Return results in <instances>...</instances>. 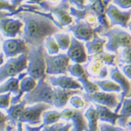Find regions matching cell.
I'll return each instance as SVG.
<instances>
[{
	"label": "cell",
	"instance_id": "cell-1",
	"mask_svg": "<svg viewBox=\"0 0 131 131\" xmlns=\"http://www.w3.org/2000/svg\"><path fill=\"white\" fill-rule=\"evenodd\" d=\"M24 23V32L22 36L25 42L33 47L44 45L46 39L60 32L50 19L38 14L23 11L16 15Z\"/></svg>",
	"mask_w": 131,
	"mask_h": 131
},
{
	"label": "cell",
	"instance_id": "cell-2",
	"mask_svg": "<svg viewBox=\"0 0 131 131\" xmlns=\"http://www.w3.org/2000/svg\"><path fill=\"white\" fill-rule=\"evenodd\" d=\"M44 45L38 47L31 46L27 53L28 64L27 72L36 81L46 79V64L45 60Z\"/></svg>",
	"mask_w": 131,
	"mask_h": 131
},
{
	"label": "cell",
	"instance_id": "cell-3",
	"mask_svg": "<svg viewBox=\"0 0 131 131\" xmlns=\"http://www.w3.org/2000/svg\"><path fill=\"white\" fill-rule=\"evenodd\" d=\"M23 100L27 102V104L43 102L53 105V88L46 82L45 79H40L38 81L37 85L32 91L25 95Z\"/></svg>",
	"mask_w": 131,
	"mask_h": 131
},
{
	"label": "cell",
	"instance_id": "cell-4",
	"mask_svg": "<svg viewBox=\"0 0 131 131\" xmlns=\"http://www.w3.org/2000/svg\"><path fill=\"white\" fill-rule=\"evenodd\" d=\"M101 36L108 39L105 48L110 52L118 53L119 48H131V36L126 31L118 27L110 29L101 34Z\"/></svg>",
	"mask_w": 131,
	"mask_h": 131
},
{
	"label": "cell",
	"instance_id": "cell-5",
	"mask_svg": "<svg viewBox=\"0 0 131 131\" xmlns=\"http://www.w3.org/2000/svg\"><path fill=\"white\" fill-rule=\"evenodd\" d=\"M27 54H22L16 58H11L5 64L0 67V83L6 79L14 77L27 69Z\"/></svg>",
	"mask_w": 131,
	"mask_h": 131
},
{
	"label": "cell",
	"instance_id": "cell-6",
	"mask_svg": "<svg viewBox=\"0 0 131 131\" xmlns=\"http://www.w3.org/2000/svg\"><path fill=\"white\" fill-rule=\"evenodd\" d=\"M42 9L53 14L58 19V22L62 26H67L72 23V18L69 14L70 10V0H61L56 6L51 4L48 2L43 1L39 4Z\"/></svg>",
	"mask_w": 131,
	"mask_h": 131
},
{
	"label": "cell",
	"instance_id": "cell-7",
	"mask_svg": "<svg viewBox=\"0 0 131 131\" xmlns=\"http://www.w3.org/2000/svg\"><path fill=\"white\" fill-rule=\"evenodd\" d=\"M45 60L46 74L67 75V68L70 65V61L67 54L60 53L56 56H51L45 52Z\"/></svg>",
	"mask_w": 131,
	"mask_h": 131
},
{
	"label": "cell",
	"instance_id": "cell-8",
	"mask_svg": "<svg viewBox=\"0 0 131 131\" xmlns=\"http://www.w3.org/2000/svg\"><path fill=\"white\" fill-rule=\"evenodd\" d=\"M69 30L72 32L74 37L78 40L90 41L93 39L96 34H102L105 32L103 27L99 25L95 28L87 23L85 20H75V24L70 26Z\"/></svg>",
	"mask_w": 131,
	"mask_h": 131
},
{
	"label": "cell",
	"instance_id": "cell-9",
	"mask_svg": "<svg viewBox=\"0 0 131 131\" xmlns=\"http://www.w3.org/2000/svg\"><path fill=\"white\" fill-rule=\"evenodd\" d=\"M51 108V105L46 103H37L30 107H26L19 119V122L27 123L31 126H38L41 123L43 112Z\"/></svg>",
	"mask_w": 131,
	"mask_h": 131
},
{
	"label": "cell",
	"instance_id": "cell-10",
	"mask_svg": "<svg viewBox=\"0 0 131 131\" xmlns=\"http://www.w3.org/2000/svg\"><path fill=\"white\" fill-rule=\"evenodd\" d=\"M83 99L88 102H93L102 106L111 109H116L119 103L120 99L116 93H106V92H97L93 94L82 93Z\"/></svg>",
	"mask_w": 131,
	"mask_h": 131
},
{
	"label": "cell",
	"instance_id": "cell-11",
	"mask_svg": "<svg viewBox=\"0 0 131 131\" xmlns=\"http://www.w3.org/2000/svg\"><path fill=\"white\" fill-rule=\"evenodd\" d=\"M110 75H111L112 79L116 83H117L121 86V91H122L119 103L114 110V112L118 114V112H120L121 107H122L123 100L126 98L131 97V82L129 81L126 76L121 72L120 70L116 67L111 69Z\"/></svg>",
	"mask_w": 131,
	"mask_h": 131
},
{
	"label": "cell",
	"instance_id": "cell-12",
	"mask_svg": "<svg viewBox=\"0 0 131 131\" xmlns=\"http://www.w3.org/2000/svg\"><path fill=\"white\" fill-rule=\"evenodd\" d=\"M60 117L66 121H72L71 131H88V123L83 110L65 109L60 112Z\"/></svg>",
	"mask_w": 131,
	"mask_h": 131
},
{
	"label": "cell",
	"instance_id": "cell-13",
	"mask_svg": "<svg viewBox=\"0 0 131 131\" xmlns=\"http://www.w3.org/2000/svg\"><path fill=\"white\" fill-rule=\"evenodd\" d=\"M106 15L110 18V27L120 25L123 28H128L131 18V9L121 11L114 4H110L106 11Z\"/></svg>",
	"mask_w": 131,
	"mask_h": 131
},
{
	"label": "cell",
	"instance_id": "cell-14",
	"mask_svg": "<svg viewBox=\"0 0 131 131\" xmlns=\"http://www.w3.org/2000/svg\"><path fill=\"white\" fill-rule=\"evenodd\" d=\"M3 51L6 58H16L18 55L27 54L29 48L23 39H11L3 43Z\"/></svg>",
	"mask_w": 131,
	"mask_h": 131
},
{
	"label": "cell",
	"instance_id": "cell-15",
	"mask_svg": "<svg viewBox=\"0 0 131 131\" xmlns=\"http://www.w3.org/2000/svg\"><path fill=\"white\" fill-rule=\"evenodd\" d=\"M67 55L72 61L78 64L84 63L88 60L83 43L73 37H71V43Z\"/></svg>",
	"mask_w": 131,
	"mask_h": 131
},
{
	"label": "cell",
	"instance_id": "cell-16",
	"mask_svg": "<svg viewBox=\"0 0 131 131\" xmlns=\"http://www.w3.org/2000/svg\"><path fill=\"white\" fill-rule=\"evenodd\" d=\"M23 23L19 19L6 18L0 20V32L7 37L14 39L18 35H21Z\"/></svg>",
	"mask_w": 131,
	"mask_h": 131
},
{
	"label": "cell",
	"instance_id": "cell-17",
	"mask_svg": "<svg viewBox=\"0 0 131 131\" xmlns=\"http://www.w3.org/2000/svg\"><path fill=\"white\" fill-rule=\"evenodd\" d=\"M54 101L53 105L58 109H62L65 107L68 100L74 95H82L81 90H67L60 88H54Z\"/></svg>",
	"mask_w": 131,
	"mask_h": 131
},
{
	"label": "cell",
	"instance_id": "cell-18",
	"mask_svg": "<svg viewBox=\"0 0 131 131\" xmlns=\"http://www.w3.org/2000/svg\"><path fill=\"white\" fill-rule=\"evenodd\" d=\"M48 79L52 86H57L62 89H67V90L80 89L81 91L83 89V86L78 81H75L72 77H67V75L59 76L58 77L52 76V77H49Z\"/></svg>",
	"mask_w": 131,
	"mask_h": 131
},
{
	"label": "cell",
	"instance_id": "cell-19",
	"mask_svg": "<svg viewBox=\"0 0 131 131\" xmlns=\"http://www.w3.org/2000/svg\"><path fill=\"white\" fill-rule=\"evenodd\" d=\"M27 104V102L23 99L21 102L15 105H11L8 110H6L7 117L9 124L11 126L16 127L17 124L19 122V119L23 114L25 109V106Z\"/></svg>",
	"mask_w": 131,
	"mask_h": 131
},
{
	"label": "cell",
	"instance_id": "cell-20",
	"mask_svg": "<svg viewBox=\"0 0 131 131\" xmlns=\"http://www.w3.org/2000/svg\"><path fill=\"white\" fill-rule=\"evenodd\" d=\"M94 104L97 112L99 120L110 123L112 126H115L117 123L118 119L121 117L120 114L111 111L110 108L105 106H102L97 103H94Z\"/></svg>",
	"mask_w": 131,
	"mask_h": 131
},
{
	"label": "cell",
	"instance_id": "cell-21",
	"mask_svg": "<svg viewBox=\"0 0 131 131\" xmlns=\"http://www.w3.org/2000/svg\"><path fill=\"white\" fill-rule=\"evenodd\" d=\"M106 43V38H100L97 34L95 35L93 39L86 43L88 53L94 56L102 53L104 52V46Z\"/></svg>",
	"mask_w": 131,
	"mask_h": 131
},
{
	"label": "cell",
	"instance_id": "cell-22",
	"mask_svg": "<svg viewBox=\"0 0 131 131\" xmlns=\"http://www.w3.org/2000/svg\"><path fill=\"white\" fill-rule=\"evenodd\" d=\"M121 117L118 119L117 124L121 128H126L127 123L131 118V97L123 100L120 110Z\"/></svg>",
	"mask_w": 131,
	"mask_h": 131
},
{
	"label": "cell",
	"instance_id": "cell-23",
	"mask_svg": "<svg viewBox=\"0 0 131 131\" xmlns=\"http://www.w3.org/2000/svg\"><path fill=\"white\" fill-rule=\"evenodd\" d=\"M20 81L18 78H10L5 83L0 86V94L12 93L16 95L20 91Z\"/></svg>",
	"mask_w": 131,
	"mask_h": 131
},
{
	"label": "cell",
	"instance_id": "cell-24",
	"mask_svg": "<svg viewBox=\"0 0 131 131\" xmlns=\"http://www.w3.org/2000/svg\"><path fill=\"white\" fill-rule=\"evenodd\" d=\"M85 117L88 121V131H98V123L99 120L97 112L93 106H91L85 113Z\"/></svg>",
	"mask_w": 131,
	"mask_h": 131
},
{
	"label": "cell",
	"instance_id": "cell-25",
	"mask_svg": "<svg viewBox=\"0 0 131 131\" xmlns=\"http://www.w3.org/2000/svg\"><path fill=\"white\" fill-rule=\"evenodd\" d=\"M89 74L87 72L83 73L80 77L78 78V81L82 83L83 89L86 91V93L93 94L99 91V87L95 82H91L88 80Z\"/></svg>",
	"mask_w": 131,
	"mask_h": 131
},
{
	"label": "cell",
	"instance_id": "cell-26",
	"mask_svg": "<svg viewBox=\"0 0 131 131\" xmlns=\"http://www.w3.org/2000/svg\"><path fill=\"white\" fill-rule=\"evenodd\" d=\"M100 88L106 93H120L121 92V86L116 82L112 81H94Z\"/></svg>",
	"mask_w": 131,
	"mask_h": 131
},
{
	"label": "cell",
	"instance_id": "cell-27",
	"mask_svg": "<svg viewBox=\"0 0 131 131\" xmlns=\"http://www.w3.org/2000/svg\"><path fill=\"white\" fill-rule=\"evenodd\" d=\"M43 118V124L44 126H51L53 124L58 123L61 117L60 112L57 111H46L42 114Z\"/></svg>",
	"mask_w": 131,
	"mask_h": 131
},
{
	"label": "cell",
	"instance_id": "cell-28",
	"mask_svg": "<svg viewBox=\"0 0 131 131\" xmlns=\"http://www.w3.org/2000/svg\"><path fill=\"white\" fill-rule=\"evenodd\" d=\"M37 83L35 79L31 77H27L23 79L20 82V93H29L32 91L34 88L37 86Z\"/></svg>",
	"mask_w": 131,
	"mask_h": 131
},
{
	"label": "cell",
	"instance_id": "cell-29",
	"mask_svg": "<svg viewBox=\"0 0 131 131\" xmlns=\"http://www.w3.org/2000/svg\"><path fill=\"white\" fill-rule=\"evenodd\" d=\"M54 38L56 40V42L58 44L60 48L62 51H65L69 49L71 43V39L70 36L65 34H58L57 33L54 35Z\"/></svg>",
	"mask_w": 131,
	"mask_h": 131
},
{
	"label": "cell",
	"instance_id": "cell-30",
	"mask_svg": "<svg viewBox=\"0 0 131 131\" xmlns=\"http://www.w3.org/2000/svg\"><path fill=\"white\" fill-rule=\"evenodd\" d=\"M45 46L46 48H47L48 54L52 56V55L58 53L60 47H59L58 43L55 41L53 37H48L46 38L45 40Z\"/></svg>",
	"mask_w": 131,
	"mask_h": 131
},
{
	"label": "cell",
	"instance_id": "cell-31",
	"mask_svg": "<svg viewBox=\"0 0 131 131\" xmlns=\"http://www.w3.org/2000/svg\"><path fill=\"white\" fill-rule=\"evenodd\" d=\"M67 71L71 74V75H72L73 77H76L77 79L86 72L84 67L81 64H78V63L69 65L67 68Z\"/></svg>",
	"mask_w": 131,
	"mask_h": 131
},
{
	"label": "cell",
	"instance_id": "cell-32",
	"mask_svg": "<svg viewBox=\"0 0 131 131\" xmlns=\"http://www.w3.org/2000/svg\"><path fill=\"white\" fill-rule=\"evenodd\" d=\"M0 11H7L9 13L14 14V16L20 13L17 6L10 4L6 0H0Z\"/></svg>",
	"mask_w": 131,
	"mask_h": 131
},
{
	"label": "cell",
	"instance_id": "cell-33",
	"mask_svg": "<svg viewBox=\"0 0 131 131\" xmlns=\"http://www.w3.org/2000/svg\"><path fill=\"white\" fill-rule=\"evenodd\" d=\"M118 61L121 64L131 65V48H123L119 55Z\"/></svg>",
	"mask_w": 131,
	"mask_h": 131
},
{
	"label": "cell",
	"instance_id": "cell-34",
	"mask_svg": "<svg viewBox=\"0 0 131 131\" xmlns=\"http://www.w3.org/2000/svg\"><path fill=\"white\" fill-rule=\"evenodd\" d=\"M96 56L98 57V58L102 60L103 62L108 65H112V66H116L115 63V58L116 55L114 54H109L107 53H102L97 55Z\"/></svg>",
	"mask_w": 131,
	"mask_h": 131
},
{
	"label": "cell",
	"instance_id": "cell-35",
	"mask_svg": "<svg viewBox=\"0 0 131 131\" xmlns=\"http://www.w3.org/2000/svg\"><path fill=\"white\" fill-rule=\"evenodd\" d=\"M11 93L0 94V109L6 110L11 104Z\"/></svg>",
	"mask_w": 131,
	"mask_h": 131
},
{
	"label": "cell",
	"instance_id": "cell-36",
	"mask_svg": "<svg viewBox=\"0 0 131 131\" xmlns=\"http://www.w3.org/2000/svg\"><path fill=\"white\" fill-rule=\"evenodd\" d=\"M100 131H128L127 129L121 128L120 126H112L107 123H100L99 124Z\"/></svg>",
	"mask_w": 131,
	"mask_h": 131
},
{
	"label": "cell",
	"instance_id": "cell-37",
	"mask_svg": "<svg viewBox=\"0 0 131 131\" xmlns=\"http://www.w3.org/2000/svg\"><path fill=\"white\" fill-rule=\"evenodd\" d=\"M70 104L72 105L73 107L76 109L81 108L84 106V101L80 97L74 95L70 98Z\"/></svg>",
	"mask_w": 131,
	"mask_h": 131
},
{
	"label": "cell",
	"instance_id": "cell-38",
	"mask_svg": "<svg viewBox=\"0 0 131 131\" xmlns=\"http://www.w3.org/2000/svg\"><path fill=\"white\" fill-rule=\"evenodd\" d=\"M112 2L116 5L123 9L131 8V0H112Z\"/></svg>",
	"mask_w": 131,
	"mask_h": 131
},
{
	"label": "cell",
	"instance_id": "cell-39",
	"mask_svg": "<svg viewBox=\"0 0 131 131\" xmlns=\"http://www.w3.org/2000/svg\"><path fill=\"white\" fill-rule=\"evenodd\" d=\"M8 117L0 111V131H6L7 127Z\"/></svg>",
	"mask_w": 131,
	"mask_h": 131
},
{
	"label": "cell",
	"instance_id": "cell-40",
	"mask_svg": "<svg viewBox=\"0 0 131 131\" xmlns=\"http://www.w3.org/2000/svg\"><path fill=\"white\" fill-rule=\"evenodd\" d=\"M112 0H89V2L91 4H95L97 5L101 6H106L108 7L110 5V3Z\"/></svg>",
	"mask_w": 131,
	"mask_h": 131
},
{
	"label": "cell",
	"instance_id": "cell-41",
	"mask_svg": "<svg viewBox=\"0 0 131 131\" xmlns=\"http://www.w3.org/2000/svg\"><path fill=\"white\" fill-rule=\"evenodd\" d=\"M62 123H56L51 126H45L41 131H58V128L62 125Z\"/></svg>",
	"mask_w": 131,
	"mask_h": 131
},
{
	"label": "cell",
	"instance_id": "cell-42",
	"mask_svg": "<svg viewBox=\"0 0 131 131\" xmlns=\"http://www.w3.org/2000/svg\"><path fill=\"white\" fill-rule=\"evenodd\" d=\"M6 131H26L25 130H23V123L21 122H18L16 127L11 126L10 125H8L6 129Z\"/></svg>",
	"mask_w": 131,
	"mask_h": 131
},
{
	"label": "cell",
	"instance_id": "cell-43",
	"mask_svg": "<svg viewBox=\"0 0 131 131\" xmlns=\"http://www.w3.org/2000/svg\"><path fill=\"white\" fill-rule=\"evenodd\" d=\"M25 0H11V2L13 5L16 6H20V4H21L22 2H23ZM26 1H29L31 3H34V4H39L41 2L43 1H46V0H26Z\"/></svg>",
	"mask_w": 131,
	"mask_h": 131
},
{
	"label": "cell",
	"instance_id": "cell-44",
	"mask_svg": "<svg viewBox=\"0 0 131 131\" xmlns=\"http://www.w3.org/2000/svg\"><path fill=\"white\" fill-rule=\"evenodd\" d=\"M71 4H74L78 9L82 10L85 7V0H70Z\"/></svg>",
	"mask_w": 131,
	"mask_h": 131
},
{
	"label": "cell",
	"instance_id": "cell-45",
	"mask_svg": "<svg viewBox=\"0 0 131 131\" xmlns=\"http://www.w3.org/2000/svg\"><path fill=\"white\" fill-rule=\"evenodd\" d=\"M44 127L45 126H43V124H41L40 126H37V127H32L29 126V124H26L25 125V130L26 131H41Z\"/></svg>",
	"mask_w": 131,
	"mask_h": 131
},
{
	"label": "cell",
	"instance_id": "cell-46",
	"mask_svg": "<svg viewBox=\"0 0 131 131\" xmlns=\"http://www.w3.org/2000/svg\"><path fill=\"white\" fill-rule=\"evenodd\" d=\"M122 71L126 77L131 79V65L126 64L122 67Z\"/></svg>",
	"mask_w": 131,
	"mask_h": 131
},
{
	"label": "cell",
	"instance_id": "cell-47",
	"mask_svg": "<svg viewBox=\"0 0 131 131\" xmlns=\"http://www.w3.org/2000/svg\"><path fill=\"white\" fill-rule=\"evenodd\" d=\"M72 127V123L67 122L65 125L62 124L60 128H58V131H70V128Z\"/></svg>",
	"mask_w": 131,
	"mask_h": 131
},
{
	"label": "cell",
	"instance_id": "cell-48",
	"mask_svg": "<svg viewBox=\"0 0 131 131\" xmlns=\"http://www.w3.org/2000/svg\"><path fill=\"white\" fill-rule=\"evenodd\" d=\"M107 74H108V71H107V68L106 67H103L100 71L99 74H98V77H97L100 79H104L107 77Z\"/></svg>",
	"mask_w": 131,
	"mask_h": 131
},
{
	"label": "cell",
	"instance_id": "cell-49",
	"mask_svg": "<svg viewBox=\"0 0 131 131\" xmlns=\"http://www.w3.org/2000/svg\"><path fill=\"white\" fill-rule=\"evenodd\" d=\"M14 16L13 14H11L9 12H6V11H0V20H2V19L6 18H8L10 16Z\"/></svg>",
	"mask_w": 131,
	"mask_h": 131
},
{
	"label": "cell",
	"instance_id": "cell-50",
	"mask_svg": "<svg viewBox=\"0 0 131 131\" xmlns=\"http://www.w3.org/2000/svg\"><path fill=\"white\" fill-rule=\"evenodd\" d=\"M126 129H127L128 131H131V118L129 120L128 123H127V125H126Z\"/></svg>",
	"mask_w": 131,
	"mask_h": 131
},
{
	"label": "cell",
	"instance_id": "cell-51",
	"mask_svg": "<svg viewBox=\"0 0 131 131\" xmlns=\"http://www.w3.org/2000/svg\"><path fill=\"white\" fill-rule=\"evenodd\" d=\"M4 62V54L2 53H0V65Z\"/></svg>",
	"mask_w": 131,
	"mask_h": 131
},
{
	"label": "cell",
	"instance_id": "cell-52",
	"mask_svg": "<svg viewBox=\"0 0 131 131\" xmlns=\"http://www.w3.org/2000/svg\"><path fill=\"white\" fill-rule=\"evenodd\" d=\"M58 1V0H49V2H48L51 3V4H53H53H55L56 3H57Z\"/></svg>",
	"mask_w": 131,
	"mask_h": 131
},
{
	"label": "cell",
	"instance_id": "cell-53",
	"mask_svg": "<svg viewBox=\"0 0 131 131\" xmlns=\"http://www.w3.org/2000/svg\"><path fill=\"white\" fill-rule=\"evenodd\" d=\"M128 27H129V29H130V31H131V20H130V23H129Z\"/></svg>",
	"mask_w": 131,
	"mask_h": 131
},
{
	"label": "cell",
	"instance_id": "cell-54",
	"mask_svg": "<svg viewBox=\"0 0 131 131\" xmlns=\"http://www.w3.org/2000/svg\"><path fill=\"white\" fill-rule=\"evenodd\" d=\"M0 39H1V35H0Z\"/></svg>",
	"mask_w": 131,
	"mask_h": 131
}]
</instances>
